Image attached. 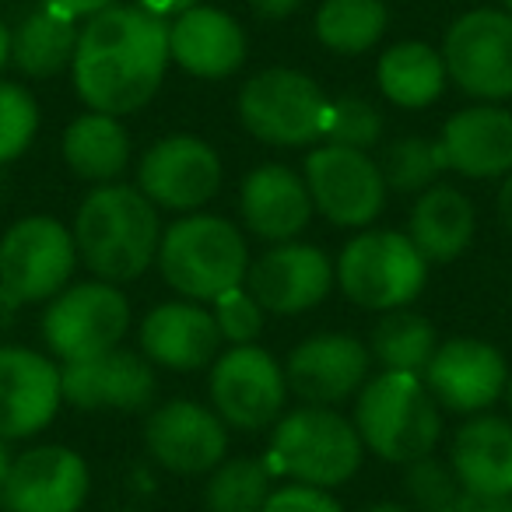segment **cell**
Wrapping results in <instances>:
<instances>
[{
  "mask_svg": "<svg viewBox=\"0 0 512 512\" xmlns=\"http://www.w3.org/2000/svg\"><path fill=\"white\" fill-rule=\"evenodd\" d=\"M169 64V22L137 4H116L81 22L74 92L95 113L130 116L155 99Z\"/></svg>",
  "mask_w": 512,
  "mask_h": 512,
  "instance_id": "1",
  "label": "cell"
},
{
  "mask_svg": "<svg viewBox=\"0 0 512 512\" xmlns=\"http://www.w3.org/2000/svg\"><path fill=\"white\" fill-rule=\"evenodd\" d=\"M162 228L158 207L137 186L106 183L85 193L71 235L78 260L95 281L127 285L155 264Z\"/></svg>",
  "mask_w": 512,
  "mask_h": 512,
  "instance_id": "2",
  "label": "cell"
},
{
  "mask_svg": "<svg viewBox=\"0 0 512 512\" xmlns=\"http://www.w3.org/2000/svg\"><path fill=\"white\" fill-rule=\"evenodd\" d=\"M162 281L190 302H214L218 295L246 285L249 246L239 225L221 214L193 211L162 228L155 256Z\"/></svg>",
  "mask_w": 512,
  "mask_h": 512,
  "instance_id": "3",
  "label": "cell"
},
{
  "mask_svg": "<svg viewBox=\"0 0 512 512\" xmlns=\"http://www.w3.org/2000/svg\"><path fill=\"white\" fill-rule=\"evenodd\" d=\"M264 460L274 477L334 491L358 474L365 446L355 421L344 418L337 407L302 404L281 414L278 425L271 428Z\"/></svg>",
  "mask_w": 512,
  "mask_h": 512,
  "instance_id": "4",
  "label": "cell"
},
{
  "mask_svg": "<svg viewBox=\"0 0 512 512\" xmlns=\"http://www.w3.org/2000/svg\"><path fill=\"white\" fill-rule=\"evenodd\" d=\"M355 428L365 453L386 463H414L432 456L442 439V411L428 393L425 379L407 372L369 376L355 397Z\"/></svg>",
  "mask_w": 512,
  "mask_h": 512,
  "instance_id": "5",
  "label": "cell"
},
{
  "mask_svg": "<svg viewBox=\"0 0 512 512\" xmlns=\"http://www.w3.org/2000/svg\"><path fill=\"white\" fill-rule=\"evenodd\" d=\"M337 285L369 313L407 309L428 285V260L407 232L362 228L337 256Z\"/></svg>",
  "mask_w": 512,
  "mask_h": 512,
  "instance_id": "6",
  "label": "cell"
},
{
  "mask_svg": "<svg viewBox=\"0 0 512 512\" xmlns=\"http://www.w3.org/2000/svg\"><path fill=\"white\" fill-rule=\"evenodd\" d=\"M239 123L271 148H306L323 141L330 99L320 81L295 67H267L239 88Z\"/></svg>",
  "mask_w": 512,
  "mask_h": 512,
  "instance_id": "7",
  "label": "cell"
},
{
  "mask_svg": "<svg viewBox=\"0 0 512 512\" xmlns=\"http://www.w3.org/2000/svg\"><path fill=\"white\" fill-rule=\"evenodd\" d=\"M78 264L71 228L50 214H29L0 235V299L11 309L57 299Z\"/></svg>",
  "mask_w": 512,
  "mask_h": 512,
  "instance_id": "8",
  "label": "cell"
},
{
  "mask_svg": "<svg viewBox=\"0 0 512 512\" xmlns=\"http://www.w3.org/2000/svg\"><path fill=\"white\" fill-rule=\"evenodd\" d=\"M130 330V302L120 285L78 281L50 299L43 313V341L60 365L88 362L120 348Z\"/></svg>",
  "mask_w": 512,
  "mask_h": 512,
  "instance_id": "9",
  "label": "cell"
},
{
  "mask_svg": "<svg viewBox=\"0 0 512 512\" xmlns=\"http://www.w3.org/2000/svg\"><path fill=\"white\" fill-rule=\"evenodd\" d=\"M214 414L235 432H267L288 404L285 365L260 344H235L211 365Z\"/></svg>",
  "mask_w": 512,
  "mask_h": 512,
  "instance_id": "10",
  "label": "cell"
},
{
  "mask_svg": "<svg viewBox=\"0 0 512 512\" xmlns=\"http://www.w3.org/2000/svg\"><path fill=\"white\" fill-rule=\"evenodd\" d=\"M442 60L463 95L477 102L512 99V15L474 8L460 15L442 39Z\"/></svg>",
  "mask_w": 512,
  "mask_h": 512,
  "instance_id": "11",
  "label": "cell"
},
{
  "mask_svg": "<svg viewBox=\"0 0 512 512\" xmlns=\"http://www.w3.org/2000/svg\"><path fill=\"white\" fill-rule=\"evenodd\" d=\"M306 186L316 214L337 228H369L386 207V179L369 151L327 144L306 155Z\"/></svg>",
  "mask_w": 512,
  "mask_h": 512,
  "instance_id": "12",
  "label": "cell"
},
{
  "mask_svg": "<svg viewBox=\"0 0 512 512\" xmlns=\"http://www.w3.org/2000/svg\"><path fill=\"white\" fill-rule=\"evenodd\" d=\"M221 158L204 137L169 134L155 141L137 162V190L172 214H193L221 190Z\"/></svg>",
  "mask_w": 512,
  "mask_h": 512,
  "instance_id": "13",
  "label": "cell"
},
{
  "mask_svg": "<svg viewBox=\"0 0 512 512\" xmlns=\"http://www.w3.org/2000/svg\"><path fill=\"white\" fill-rule=\"evenodd\" d=\"M421 379L439 411L474 418L505 397L509 362L495 344L481 341V337H449L435 348Z\"/></svg>",
  "mask_w": 512,
  "mask_h": 512,
  "instance_id": "14",
  "label": "cell"
},
{
  "mask_svg": "<svg viewBox=\"0 0 512 512\" xmlns=\"http://www.w3.org/2000/svg\"><path fill=\"white\" fill-rule=\"evenodd\" d=\"M144 449L169 474H211L228 456V425L197 400H165L144 418Z\"/></svg>",
  "mask_w": 512,
  "mask_h": 512,
  "instance_id": "15",
  "label": "cell"
},
{
  "mask_svg": "<svg viewBox=\"0 0 512 512\" xmlns=\"http://www.w3.org/2000/svg\"><path fill=\"white\" fill-rule=\"evenodd\" d=\"M337 285V267L320 246L309 242H274L249 264L246 288L274 316H299L320 306Z\"/></svg>",
  "mask_w": 512,
  "mask_h": 512,
  "instance_id": "16",
  "label": "cell"
},
{
  "mask_svg": "<svg viewBox=\"0 0 512 512\" xmlns=\"http://www.w3.org/2000/svg\"><path fill=\"white\" fill-rule=\"evenodd\" d=\"M369 344L355 334H313L285 362L288 393L313 407H341L369 383Z\"/></svg>",
  "mask_w": 512,
  "mask_h": 512,
  "instance_id": "17",
  "label": "cell"
},
{
  "mask_svg": "<svg viewBox=\"0 0 512 512\" xmlns=\"http://www.w3.org/2000/svg\"><path fill=\"white\" fill-rule=\"evenodd\" d=\"M92 470L67 446H32L11 460L0 505L8 512H81Z\"/></svg>",
  "mask_w": 512,
  "mask_h": 512,
  "instance_id": "18",
  "label": "cell"
},
{
  "mask_svg": "<svg viewBox=\"0 0 512 512\" xmlns=\"http://www.w3.org/2000/svg\"><path fill=\"white\" fill-rule=\"evenodd\" d=\"M155 390V365L141 351L113 348L99 358L71 362L60 369V397L78 411L134 414L151 407Z\"/></svg>",
  "mask_w": 512,
  "mask_h": 512,
  "instance_id": "19",
  "label": "cell"
},
{
  "mask_svg": "<svg viewBox=\"0 0 512 512\" xmlns=\"http://www.w3.org/2000/svg\"><path fill=\"white\" fill-rule=\"evenodd\" d=\"M60 404V365L22 344H0V439H32Z\"/></svg>",
  "mask_w": 512,
  "mask_h": 512,
  "instance_id": "20",
  "label": "cell"
},
{
  "mask_svg": "<svg viewBox=\"0 0 512 512\" xmlns=\"http://www.w3.org/2000/svg\"><path fill=\"white\" fill-rule=\"evenodd\" d=\"M249 39L239 18L197 4L169 22V57L179 71L200 81H225L246 64Z\"/></svg>",
  "mask_w": 512,
  "mask_h": 512,
  "instance_id": "21",
  "label": "cell"
},
{
  "mask_svg": "<svg viewBox=\"0 0 512 512\" xmlns=\"http://www.w3.org/2000/svg\"><path fill=\"white\" fill-rule=\"evenodd\" d=\"M137 341H141V355L151 365H162L172 372L207 369V365H214L221 348V334L211 309L190 299L162 302L151 309L137 330Z\"/></svg>",
  "mask_w": 512,
  "mask_h": 512,
  "instance_id": "22",
  "label": "cell"
},
{
  "mask_svg": "<svg viewBox=\"0 0 512 512\" xmlns=\"http://www.w3.org/2000/svg\"><path fill=\"white\" fill-rule=\"evenodd\" d=\"M239 211L249 235L264 242H292L306 232L316 207L309 197L306 176L288 165H256L239 186Z\"/></svg>",
  "mask_w": 512,
  "mask_h": 512,
  "instance_id": "23",
  "label": "cell"
},
{
  "mask_svg": "<svg viewBox=\"0 0 512 512\" xmlns=\"http://www.w3.org/2000/svg\"><path fill=\"white\" fill-rule=\"evenodd\" d=\"M446 169L463 179H505L512 172V109L477 102L446 120L439 134Z\"/></svg>",
  "mask_w": 512,
  "mask_h": 512,
  "instance_id": "24",
  "label": "cell"
},
{
  "mask_svg": "<svg viewBox=\"0 0 512 512\" xmlns=\"http://www.w3.org/2000/svg\"><path fill=\"white\" fill-rule=\"evenodd\" d=\"M449 467L467 495L488 502L512 498V421L474 414L449 439Z\"/></svg>",
  "mask_w": 512,
  "mask_h": 512,
  "instance_id": "25",
  "label": "cell"
},
{
  "mask_svg": "<svg viewBox=\"0 0 512 512\" xmlns=\"http://www.w3.org/2000/svg\"><path fill=\"white\" fill-rule=\"evenodd\" d=\"M474 228L477 211L467 193L456 190V186L435 183L414 200L411 218H407V239L425 256L428 267L453 264L474 242Z\"/></svg>",
  "mask_w": 512,
  "mask_h": 512,
  "instance_id": "26",
  "label": "cell"
},
{
  "mask_svg": "<svg viewBox=\"0 0 512 512\" xmlns=\"http://www.w3.org/2000/svg\"><path fill=\"white\" fill-rule=\"evenodd\" d=\"M60 151H64L67 169L85 183H120V176L130 165V134L120 123V116L88 109L78 120L67 123Z\"/></svg>",
  "mask_w": 512,
  "mask_h": 512,
  "instance_id": "27",
  "label": "cell"
},
{
  "mask_svg": "<svg viewBox=\"0 0 512 512\" xmlns=\"http://www.w3.org/2000/svg\"><path fill=\"white\" fill-rule=\"evenodd\" d=\"M379 92L400 109H425L439 102L446 92V60L442 50L421 43V39H404V43L390 46L376 64Z\"/></svg>",
  "mask_w": 512,
  "mask_h": 512,
  "instance_id": "28",
  "label": "cell"
},
{
  "mask_svg": "<svg viewBox=\"0 0 512 512\" xmlns=\"http://www.w3.org/2000/svg\"><path fill=\"white\" fill-rule=\"evenodd\" d=\"M78 36L81 22H71V18L57 15L50 8H39L11 29V64L25 78L50 81L57 74L71 71Z\"/></svg>",
  "mask_w": 512,
  "mask_h": 512,
  "instance_id": "29",
  "label": "cell"
},
{
  "mask_svg": "<svg viewBox=\"0 0 512 512\" xmlns=\"http://www.w3.org/2000/svg\"><path fill=\"white\" fill-rule=\"evenodd\" d=\"M435 348H439L435 323L421 313H411V309L383 313L369 334V355L376 365H383V372L425 376Z\"/></svg>",
  "mask_w": 512,
  "mask_h": 512,
  "instance_id": "30",
  "label": "cell"
},
{
  "mask_svg": "<svg viewBox=\"0 0 512 512\" xmlns=\"http://www.w3.org/2000/svg\"><path fill=\"white\" fill-rule=\"evenodd\" d=\"M316 39L337 57H362L390 29L386 0H323L316 11Z\"/></svg>",
  "mask_w": 512,
  "mask_h": 512,
  "instance_id": "31",
  "label": "cell"
},
{
  "mask_svg": "<svg viewBox=\"0 0 512 512\" xmlns=\"http://www.w3.org/2000/svg\"><path fill=\"white\" fill-rule=\"evenodd\" d=\"M271 467L260 456H225L207 474L204 505L207 512H260L271 498Z\"/></svg>",
  "mask_w": 512,
  "mask_h": 512,
  "instance_id": "32",
  "label": "cell"
},
{
  "mask_svg": "<svg viewBox=\"0 0 512 512\" xmlns=\"http://www.w3.org/2000/svg\"><path fill=\"white\" fill-rule=\"evenodd\" d=\"M379 169H383L386 190L425 193L446 172V158H442L439 141L432 137H400V141L386 144Z\"/></svg>",
  "mask_w": 512,
  "mask_h": 512,
  "instance_id": "33",
  "label": "cell"
},
{
  "mask_svg": "<svg viewBox=\"0 0 512 512\" xmlns=\"http://www.w3.org/2000/svg\"><path fill=\"white\" fill-rule=\"evenodd\" d=\"M39 134V102L18 81L0 78V169L29 151Z\"/></svg>",
  "mask_w": 512,
  "mask_h": 512,
  "instance_id": "34",
  "label": "cell"
},
{
  "mask_svg": "<svg viewBox=\"0 0 512 512\" xmlns=\"http://www.w3.org/2000/svg\"><path fill=\"white\" fill-rule=\"evenodd\" d=\"M383 127L386 123L379 106H372L369 99H358V95H341V99H330L323 141L355 151H372L383 141Z\"/></svg>",
  "mask_w": 512,
  "mask_h": 512,
  "instance_id": "35",
  "label": "cell"
},
{
  "mask_svg": "<svg viewBox=\"0 0 512 512\" xmlns=\"http://www.w3.org/2000/svg\"><path fill=\"white\" fill-rule=\"evenodd\" d=\"M404 488L414 512H456L463 498L453 467L435 460V456H421V460L407 463Z\"/></svg>",
  "mask_w": 512,
  "mask_h": 512,
  "instance_id": "36",
  "label": "cell"
},
{
  "mask_svg": "<svg viewBox=\"0 0 512 512\" xmlns=\"http://www.w3.org/2000/svg\"><path fill=\"white\" fill-rule=\"evenodd\" d=\"M211 316L218 323L221 341H228V348H235V344H256V337H260L267 320L264 306L253 299V292L246 285L218 295L211 302Z\"/></svg>",
  "mask_w": 512,
  "mask_h": 512,
  "instance_id": "37",
  "label": "cell"
},
{
  "mask_svg": "<svg viewBox=\"0 0 512 512\" xmlns=\"http://www.w3.org/2000/svg\"><path fill=\"white\" fill-rule=\"evenodd\" d=\"M260 512H344L330 491L306 488V484H285L274 488Z\"/></svg>",
  "mask_w": 512,
  "mask_h": 512,
  "instance_id": "38",
  "label": "cell"
},
{
  "mask_svg": "<svg viewBox=\"0 0 512 512\" xmlns=\"http://www.w3.org/2000/svg\"><path fill=\"white\" fill-rule=\"evenodd\" d=\"M120 0H43V8L57 11V15L71 18V22H88V18L102 15V11L116 8Z\"/></svg>",
  "mask_w": 512,
  "mask_h": 512,
  "instance_id": "39",
  "label": "cell"
},
{
  "mask_svg": "<svg viewBox=\"0 0 512 512\" xmlns=\"http://www.w3.org/2000/svg\"><path fill=\"white\" fill-rule=\"evenodd\" d=\"M246 4L253 8V15L267 18V22H285V18H292L306 0H246Z\"/></svg>",
  "mask_w": 512,
  "mask_h": 512,
  "instance_id": "40",
  "label": "cell"
},
{
  "mask_svg": "<svg viewBox=\"0 0 512 512\" xmlns=\"http://www.w3.org/2000/svg\"><path fill=\"white\" fill-rule=\"evenodd\" d=\"M200 0H137V8L148 11V15L162 18V22H172V18H179L183 11L197 8Z\"/></svg>",
  "mask_w": 512,
  "mask_h": 512,
  "instance_id": "41",
  "label": "cell"
},
{
  "mask_svg": "<svg viewBox=\"0 0 512 512\" xmlns=\"http://www.w3.org/2000/svg\"><path fill=\"white\" fill-rule=\"evenodd\" d=\"M498 221H502L512 235V172L502 179V190H498Z\"/></svg>",
  "mask_w": 512,
  "mask_h": 512,
  "instance_id": "42",
  "label": "cell"
},
{
  "mask_svg": "<svg viewBox=\"0 0 512 512\" xmlns=\"http://www.w3.org/2000/svg\"><path fill=\"white\" fill-rule=\"evenodd\" d=\"M11 64V25L0 18V74Z\"/></svg>",
  "mask_w": 512,
  "mask_h": 512,
  "instance_id": "43",
  "label": "cell"
},
{
  "mask_svg": "<svg viewBox=\"0 0 512 512\" xmlns=\"http://www.w3.org/2000/svg\"><path fill=\"white\" fill-rule=\"evenodd\" d=\"M11 446H8V439H0V495H4V481H8V470H11Z\"/></svg>",
  "mask_w": 512,
  "mask_h": 512,
  "instance_id": "44",
  "label": "cell"
},
{
  "mask_svg": "<svg viewBox=\"0 0 512 512\" xmlns=\"http://www.w3.org/2000/svg\"><path fill=\"white\" fill-rule=\"evenodd\" d=\"M362 512H414L411 505H400V502H376V505H365Z\"/></svg>",
  "mask_w": 512,
  "mask_h": 512,
  "instance_id": "45",
  "label": "cell"
},
{
  "mask_svg": "<svg viewBox=\"0 0 512 512\" xmlns=\"http://www.w3.org/2000/svg\"><path fill=\"white\" fill-rule=\"evenodd\" d=\"M505 400H509V411H512V372H509V386H505Z\"/></svg>",
  "mask_w": 512,
  "mask_h": 512,
  "instance_id": "46",
  "label": "cell"
},
{
  "mask_svg": "<svg viewBox=\"0 0 512 512\" xmlns=\"http://www.w3.org/2000/svg\"><path fill=\"white\" fill-rule=\"evenodd\" d=\"M498 4H502V11H509L512 15V0H498Z\"/></svg>",
  "mask_w": 512,
  "mask_h": 512,
  "instance_id": "47",
  "label": "cell"
},
{
  "mask_svg": "<svg viewBox=\"0 0 512 512\" xmlns=\"http://www.w3.org/2000/svg\"><path fill=\"white\" fill-rule=\"evenodd\" d=\"M498 512H512V498H509V502H505V505H502V509H498Z\"/></svg>",
  "mask_w": 512,
  "mask_h": 512,
  "instance_id": "48",
  "label": "cell"
},
{
  "mask_svg": "<svg viewBox=\"0 0 512 512\" xmlns=\"http://www.w3.org/2000/svg\"><path fill=\"white\" fill-rule=\"evenodd\" d=\"M0 186H4V172H0Z\"/></svg>",
  "mask_w": 512,
  "mask_h": 512,
  "instance_id": "49",
  "label": "cell"
},
{
  "mask_svg": "<svg viewBox=\"0 0 512 512\" xmlns=\"http://www.w3.org/2000/svg\"><path fill=\"white\" fill-rule=\"evenodd\" d=\"M456 512H460V509H456Z\"/></svg>",
  "mask_w": 512,
  "mask_h": 512,
  "instance_id": "50",
  "label": "cell"
}]
</instances>
